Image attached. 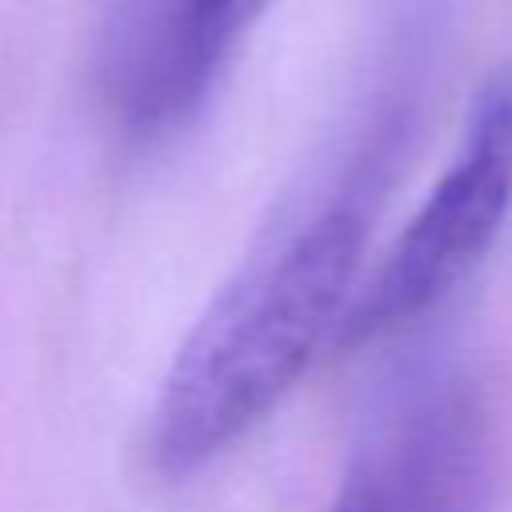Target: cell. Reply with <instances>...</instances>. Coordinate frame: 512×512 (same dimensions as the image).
Listing matches in <instances>:
<instances>
[{
    "label": "cell",
    "mask_w": 512,
    "mask_h": 512,
    "mask_svg": "<svg viewBox=\"0 0 512 512\" xmlns=\"http://www.w3.org/2000/svg\"><path fill=\"white\" fill-rule=\"evenodd\" d=\"M368 208L340 192L276 224L220 284L180 344L148 424V460L184 480L240 444L344 324Z\"/></svg>",
    "instance_id": "1"
},
{
    "label": "cell",
    "mask_w": 512,
    "mask_h": 512,
    "mask_svg": "<svg viewBox=\"0 0 512 512\" xmlns=\"http://www.w3.org/2000/svg\"><path fill=\"white\" fill-rule=\"evenodd\" d=\"M492 484L496 440L480 388L424 372L368 420L328 512H484Z\"/></svg>",
    "instance_id": "3"
},
{
    "label": "cell",
    "mask_w": 512,
    "mask_h": 512,
    "mask_svg": "<svg viewBox=\"0 0 512 512\" xmlns=\"http://www.w3.org/2000/svg\"><path fill=\"white\" fill-rule=\"evenodd\" d=\"M272 0H164L128 36L108 72L128 128L156 132L184 120Z\"/></svg>",
    "instance_id": "4"
},
{
    "label": "cell",
    "mask_w": 512,
    "mask_h": 512,
    "mask_svg": "<svg viewBox=\"0 0 512 512\" xmlns=\"http://www.w3.org/2000/svg\"><path fill=\"white\" fill-rule=\"evenodd\" d=\"M512 208V88H492L468 140L376 272L360 284L336 340L368 344L444 304L488 256Z\"/></svg>",
    "instance_id": "2"
}]
</instances>
